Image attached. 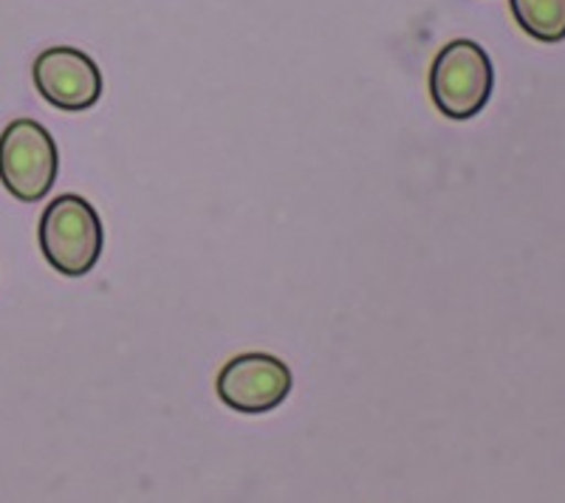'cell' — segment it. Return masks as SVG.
Returning <instances> with one entry per match:
<instances>
[{"mask_svg": "<svg viewBox=\"0 0 565 503\" xmlns=\"http://www.w3.org/2000/svg\"><path fill=\"white\" fill-rule=\"evenodd\" d=\"M40 252L45 264L65 278H85L99 264L105 249V226L88 199L65 193L43 210Z\"/></svg>", "mask_w": 565, "mask_h": 503, "instance_id": "6da1fadb", "label": "cell"}, {"mask_svg": "<svg viewBox=\"0 0 565 503\" xmlns=\"http://www.w3.org/2000/svg\"><path fill=\"white\" fill-rule=\"evenodd\" d=\"M494 65L476 40H452L430 65V99L447 119L467 122L492 99Z\"/></svg>", "mask_w": 565, "mask_h": 503, "instance_id": "7a4b0ae2", "label": "cell"}, {"mask_svg": "<svg viewBox=\"0 0 565 503\" xmlns=\"http://www.w3.org/2000/svg\"><path fill=\"white\" fill-rule=\"evenodd\" d=\"M60 173L54 136L34 119H14L0 133V184L23 204H38L52 193Z\"/></svg>", "mask_w": 565, "mask_h": 503, "instance_id": "3957f363", "label": "cell"}, {"mask_svg": "<svg viewBox=\"0 0 565 503\" xmlns=\"http://www.w3.org/2000/svg\"><path fill=\"white\" fill-rule=\"evenodd\" d=\"M291 385L295 379L282 360L271 354H241L221 368L215 394L235 414L260 416L289 399Z\"/></svg>", "mask_w": 565, "mask_h": 503, "instance_id": "277c9868", "label": "cell"}, {"mask_svg": "<svg viewBox=\"0 0 565 503\" xmlns=\"http://www.w3.org/2000/svg\"><path fill=\"white\" fill-rule=\"evenodd\" d=\"M32 79L40 97L65 114H83L103 99L99 65L74 45H52L38 54Z\"/></svg>", "mask_w": 565, "mask_h": 503, "instance_id": "5b68a950", "label": "cell"}, {"mask_svg": "<svg viewBox=\"0 0 565 503\" xmlns=\"http://www.w3.org/2000/svg\"><path fill=\"white\" fill-rule=\"evenodd\" d=\"M518 26L537 43L565 40V0H509Z\"/></svg>", "mask_w": 565, "mask_h": 503, "instance_id": "8992f818", "label": "cell"}]
</instances>
